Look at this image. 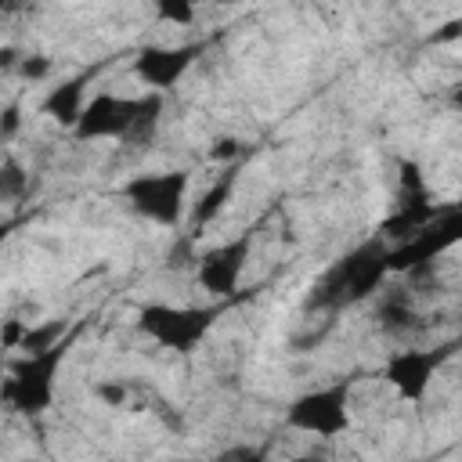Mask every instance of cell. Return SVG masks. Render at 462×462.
Returning a JSON list of instances; mask_svg holds the SVG:
<instances>
[{
  "mask_svg": "<svg viewBox=\"0 0 462 462\" xmlns=\"http://www.w3.org/2000/svg\"><path fill=\"white\" fill-rule=\"evenodd\" d=\"M267 444H245V448H231V451H224V455H217L213 462H267Z\"/></svg>",
  "mask_w": 462,
  "mask_h": 462,
  "instance_id": "cell-13",
  "label": "cell"
},
{
  "mask_svg": "<svg viewBox=\"0 0 462 462\" xmlns=\"http://www.w3.org/2000/svg\"><path fill=\"white\" fill-rule=\"evenodd\" d=\"M451 105H455V108H462V79L451 87Z\"/></svg>",
  "mask_w": 462,
  "mask_h": 462,
  "instance_id": "cell-18",
  "label": "cell"
},
{
  "mask_svg": "<svg viewBox=\"0 0 462 462\" xmlns=\"http://www.w3.org/2000/svg\"><path fill=\"white\" fill-rule=\"evenodd\" d=\"M202 54V43H184V47H141L134 58V76L152 87V94L170 90L180 83V76L191 69V61Z\"/></svg>",
  "mask_w": 462,
  "mask_h": 462,
  "instance_id": "cell-9",
  "label": "cell"
},
{
  "mask_svg": "<svg viewBox=\"0 0 462 462\" xmlns=\"http://www.w3.org/2000/svg\"><path fill=\"white\" fill-rule=\"evenodd\" d=\"M455 242H462V213H455V217H440L433 227H422L411 242L390 249V253H386V267H390V271L419 267V263L440 256L444 249H451Z\"/></svg>",
  "mask_w": 462,
  "mask_h": 462,
  "instance_id": "cell-10",
  "label": "cell"
},
{
  "mask_svg": "<svg viewBox=\"0 0 462 462\" xmlns=\"http://www.w3.org/2000/svg\"><path fill=\"white\" fill-rule=\"evenodd\" d=\"M253 235H256V227H245L242 235H235V238L213 245L209 253H202V260H199V285L206 292L235 300L242 271H245L249 253H253Z\"/></svg>",
  "mask_w": 462,
  "mask_h": 462,
  "instance_id": "cell-7",
  "label": "cell"
},
{
  "mask_svg": "<svg viewBox=\"0 0 462 462\" xmlns=\"http://www.w3.org/2000/svg\"><path fill=\"white\" fill-rule=\"evenodd\" d=\"M162 112V94H144V97H119V94H97L87 101L76 137H119L126 144H144L155 134Z\"/></svg>",
  "mask_w": 462,
  "mask_h": 462,
  "instance_id": "cell-1",
  "label": "cell"
},
{
  "mask_svg": "<svg viewBox=\"0 0 462 462\" xmlns=\"http://www.w3.org/2000/svg\"><path fill=\"white\" fill-rule=\"evenodd\" d=\"M188 170H159V173H137L123 184V199L130 209L144 220H155L162 227H177L184 217V195H188Z\"/></svg>",
  "mask_w": 462,
  "mask_h": 462,
  "instance_id": "cell-4",
  "label": "cell"
},
{
  "mask_svg": "<svg viewBox=\"0 0 462 462\" xmlns=\"http://www.w3.org/2000/svg\"><path fill=\"white\" fill-rule=\"evenodd\" d=\"M458 350H462V336L444 339V343H437V346L401 350V354L390 357V365H386V379H390V386H393L404 401L419 404V401L426 397V390H430V379H433V375H437Z\"/></svg>",
  "mask_w": 462,
  "mask_h": 462,
  "instance_id": "cell-6",
  "label": "cell"
},
{
  "mask_svg": "<svg viewBox=\"0 0 462 462\" xmlns=\"http://www.w3.org/2000/svg\"><path fill=\"white\" fill-rule=\"evenodd\" d=\"M289 462H328V458H314V455H300V458H289Z\"/></svg>",
  "mask_w": 462,
  "mask_h": 462,
  "instance_id": "cell-19",
  "label": "cell"
},
{
  "mask_svg": "<svg viewBox=\"0 0 462 462\" xmlns=\"http://www.w3.org/2000/svg\"><path fill=\"white\" fill-rule=\"evenodd\" d=\"M94 72H97V65H90V69L76 72L72 79H65L61 87H54V90L43 97V112H47L51 119H58L61 126H72V130H76V123H79L83 108H87V105H83V94H87Z\"/></svg>",
  "mask_w": 462,
  "mask_h": 462,
  "instance_id": "cell-11",
  "label": "cell"
},
{
  "mask_svg": "<svg viewBox=\"0 0 462 462\" xmlns=\"http://www.w3.org/2000/svg\"><path fill=\"white\" fill-rule=\"evenodd\" d=\"M235 300L213 303V307H170V303H144L137 310V328L155 339L159 346H170L177 354H191L209 328L231 310Z\"/></svg>",
  "mask_w": 462,
  "mask_h": 462,
  "instance_id": "cell-2",
  "label": "cell"
},
{
  "mask_svg": "<svg viewBox=\"0 0 462 462\" xmlns=\"http://www.w3.org/2000/svg\"><path fill=\"white\" fill-rule=\"evenodd\" d=\"M357 375L350 379H339L332 386H321V390H310L303 397H296L285 411V422L292 430H307V433H318V437H336L350 426V411H346V401H350V390H354Z\"/></svg>",
  "mask_w": 462,
  "mask_h": 462,
  "instance_id": "cell-5",
  "label": "cell"
},
{
  "mask_svg": "<svg viewBox=\"0 0 462 462\" xmlns=\"http://www.w3.org/2000/svg\"><path fill=\"white\" fill-rule=\"evenodd\" d=\"M383 274H390L386 253L375 249V245H365V249H357L354 256H346V260L328 274L321 300H336V303H343V300H361V296H368V292L379 285Z\"/></svg>",
  "mask_w": 462,
  "mask_h": 462,
  "instance_id": "cell-8",
  "label": "cell"
},
{
  "mask_svg": "<svg viewBox=\"0 0 462 462\" xmlns=\"http://www.w3.org/2000/svg\"><path fill=\"white\" fill-rule=\"evenodd\" d=\"M22 72H25V76H43V72H47V61H43V58L25 61V65H22Z\"/></svg>",
  "mask_w": 462,
  "mask_h": 462,
  "instance_id": "cell-17",
  "label": "cell"
},
{
  "mask_svg": "<svg viewBox=\"0 0 462 462\" xmlns=\"http://www.w3.org/2000/svg\"><path fill=\"white\" fill-rule=\"evenodd\" d=\"M213 155H217V159H227V155H238V141H227V137H224V141H217V148H213Z\"/></svg>",
  "mask_w": 462,
  "mask_h": 462,
  "instance_id": "cell-16",
  "label": "cell"
},
{
  "mask_svg": "<svg viewBox=\"0 0 462 462\" xmlns=\"http://www.w3.org/2000/svg\"><path fill=\"white\" fill-rule=\"evenodd\" d=\"M235 180H238V166L224 170V177H220V180H217V184H213V188H209V191L199 199V206L191 209V227H195V231H202V227H206V224H209V220H213V217H217V213H220V209L231 202Z\"/></svg>",
  "mask_w": 462,
  "mask_h": 462,
  "instance_id": "cell-12",
  "label": "cell"
},
{
  "mask_svg": "<svg viewBox=\"0 0 462 462\" xmlns=\"http://www.w3.org/2000/svg\"><path fill=\"white\" fill-rule=\"evenodd\" d=\"M76 332H69L61 343L40 350V354H25L18 365H11V375L4 379V401L22 411V415H40L54 404V383H58V368L69 357Z\"/></svg>",
  "mask_w": 462,
  "mask_h": 462,
  "instance_id": "cell-3",
  "label": "cell"
},
{
  "mask_svg": "<svg viewBox=\"0 0 462 462\" xmlns=\"http://www.w3.org/2000/svg\"><path fill=\"white\" fill-rule=\"evenodd\" d=\"M455 36H462V18L444 22L437 32H430V36H426V43H444V40H455Z\"/></svg>",
  "mask_w": 462,
  "mask_h": 462,
  "instance_id": "cell-15",
  "label": "cell"
},
{
  "mask_svg": "<svg viewBox=\"0 0 462 462\" xmlns=\"http://www.w3.org/2000/svg\"><path fill=\"white\" fill-rule=\"evenodd\" d=\"M159 18H162V22L188 25V22L195 18V7H191V4H159Z\"/></svg>",
  "mask_w": 462,
  "mask_h": 462,
  "instance_id": "cell-14",
  "label": "cell"
}]
</instances>
